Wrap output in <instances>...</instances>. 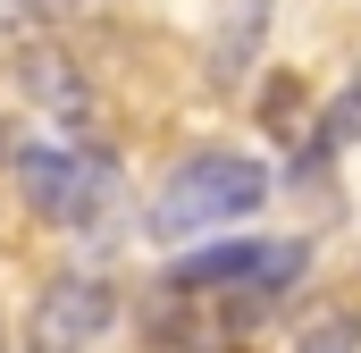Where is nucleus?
<instances>
[{
    "instance_id": "1",
    "label": "nucleus",
    "mask_w": 361,
    "mask_h": 353,
    "mask_svg": "<svg viewBox=\"0 0 361 353\" xmlns=\"http://www.w3.org/2000/svg\"><path fill=\"white\" fill-rule=\"evenodd\" d=\"M269 202V169L252 152H193L169 169V185L152 193V236L160 244H185L202 227H227V219H252Z\"/></svg>"
},
{
    "instance_id": "2",
    "label": "nucleus",
    "mask_w": 361,
    "mask_h": 353,
    "mask_svg": "<svg viewBox=\"0 0 361 353\" xmlns=\"http://www.w3.org/2000/svg\"><path fill=\"white\" fill-rule=\"evenodd\" d=\"M17 193H25L42 219L85 227L92 210L109 202V160H101L92 143H25V152H17Z\"/></svg>"
},
{
    "instance_id": "3",
    "label": "nucleus",
    "mask_w": 361,
    "mask_h": 353,
    "mask_svg": "<svg viewBox=\"0 0 361 353\" xmlns=\"http://www.w3.org/2000/svg\"><path fill=\"white\" fill-rule=\"evenodd\" d=\"M302 277V244L294 236H235V244H202L177 261V286H202V294H277Z\"/></svg>"
},
{
    "instance_id": "4",
    "label": "nucleus",
    "mask_w": 361,
    "mask_h": 353,
    "mask_svg": "<svg viewBox=\"0 0 361 353\" xmlns=\"http://www.w3.org/2000/svg\"><path fill=\"white\" fill-rule=\"evenodd\" d=\"M109 320H118V294H109L101 277H51L42 303H34V337H25V353H85Z\"/></svg>"
},
{
    "instance_id": "5",
    "label": "nucleus",
    "mask_w": 361,
    "mask_h": 353,
    "mask_svg": "<svg viewBox=\"0 0 361 353\" xmlns=\"http://www.w3.org/2000/svg\"><path fill=\"white\" fill-rule=\"evenodd\" d=\"M353 345H361V320H353V311H336V320H311L294 353H353Z\"/></svg>"
}]
</instances>
